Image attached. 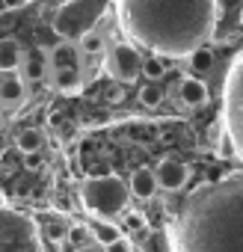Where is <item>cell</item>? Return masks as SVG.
<instances>
[{
  "mask_svg": "<svg viewBox=\"0 0 243 252\" xmlns=\"http://www.w3.org/2000/svg\"><path fill=\"white\" fill-rule=\"evenodd\" d=\"M122 222H125L128 231H146V217L140 211H125L122 214Z\"/></svg>",
  "mask_w": 243,
  "mask_h": 252,
  "instance_id": "cell-21",
  "label": "cell"
},
{
  "mask_svg": "<svg viewBox=\"0 0 243 252\" xmlns=\"http://www.w3.org/2000/svg\"><path fill=\"white\" fill-rule=\"evenodd\" d=\"M140 101H143V107L154 110V107H160V101H163V89H160L157 83H146V86L140 89Z\"/></svg>",
  "mask_w": 243,
  "mask_h": 252,
  "instance_id": "cell-19",
  "label": "cell"
},
{
  "mask_svg": "<svg viewBox=\"0 0 243 252\" xmlns=\"http://www.w3.org/2000/svg\"><path fill=\"white\" fill-rule=\"evenodd\" d=\"M157 190H160V187H157L154 169H149V166L134 169V175H131V181H128V193H131V196H137V199L149 202V199H154V193H157Z\"/></svg>",
  "mask_w": 243,
  "mask_h": 252,
  "instance_id": "cell-7",
  "label": "cell"
},
{
  "mask_svg": "<svg viewBox=\"0 0 243 252\" xmlns=\"http://www.w3.org/2000/svg\"><path fill=\"white\" fill-rule=\"evenodd\" d=\"M154 178H157V187H163V190H181V187L190 181V169H187L181 160L166 158V160L157 163Z\"/></svg>",
  "mask_w": 243,
  "mask_h": 252,
  "instance_id": "cell-6",
  "label": "cell"
},
{
  "mask_svg": "<svg viewBox=\"0 0 243 252\" xmlns=\"http://www.w3.org/2000/svg\"><path fill=\"white\" fill-rule=\"evenodd\" d=\"M51 86L62 95H74L83 89V68H51Z\"/></svg>",
  "mask_w": 243,
  "mask_h": 252,
  "instance_id": "cell-8",
  "label": "cell"
},
{
  "mask_svg": "<svg viewBox=\"0 0 243 252\" xmlns=\"http://www.w3.org/2000/svg\"><path fill=\"white\" fill-rule=\"evenodd\" d=\"M42 143H45V137H42L39 128H24V131L15 137V146H18L21 155H36V152L42 149Z\"/></svg>",
  "mask_w": 243,
  "mask_h": 252,
  "instance_id": "cell-15",
  "label": "cell"
},
{
  "mask_svg": "<svg viewBox=\"0 0 243 252\" xmlns=\"http://www.w3.org/2000/svg\"><path fill=\"white\" fill-rule=\"evenodd\" d=\"M110 6H113V0H65L54 12V33L62 42H77L86 33L98 30Z\"/></svg>",
  "mask_w": 243,
  "mask_h": 252,
  "instance_id": "cell-2",
  "label": "cell"
},
{
  "mask_svg": "<svg viewBox=\"0 0 243 252\" xmlns=\"http://www.w3.org/2000/svg\"><path fill=\"white\" fill-rule=\"evenodd\" d=\"M178 98H181V104L190 107V110L202 107V104L208 101V86H205V80H199V77H184V80L178 83Z\"/></svg>",
  "mask_w": 243,
  "mask_h": 252,
  "instance_id": "cell-9",
  "label": "cell"
},
{
  "mask_svg": "<svg viewBox=\"0 0 243 252\" xmlns=\"http://www.w3.org/2000/svg\"><path fill=\"white\" fill-rule=\"evenodd\" d=\"M74 45H77V51H80V63H83V60H95V63H98V57H104V51H107V36H104L101 30H92V33H86L83 39H77Z\"/></svg>",
  "mask_w": 243,
  "mask_h": 252,
  "instance_id": "cell-13",
  "label": "cell"
},
{
  "mask_svg": "<svg viewBox=\"0 0 243 252\" xmlns=\"http://www.w3.org/2000/svg\"><path fill=\"white\" fill-rule=\"evenodd\" d=\"M21 60H24V48L18 39L12 36L0 39V74H15V68H21Z\"/></svg>",
  "mask_w": 243,
  "mask_h": 252,
  "instance_id": "cell-10",
  "label": "cell"
},
{
  "mask_svg": "<svg viewBox=\"0 0 243 252\" xmlns=\"http://www.w3.org/2000/svg\"><path fill=\"white\" fill-rule=\"evenodd\" d=\"M190 68L193 71H211L213 68V54H211V48H196L193 54H190Z\"/></svg>",
  "mask_w": 243,
  "mask_h": 252,
  "instance_id": "cell-18",
  "label": "cell"
},
{
  "mask_svg": "<svg viewBox=\"0 0 243 252\" xmlns=\"http://www.w3.org/2000/svg\"><path fill=\"white\" fill-rule=\"evenodd\" d=\"M48 65L51 68H80V51L74 42H60L51 48L48 54Z\"/></svg>",
  "mask_w": 243,
  "mask_h": 252,
  "instance_id": "cell-11",
  "label": "cell"
},
{
  "mask_svg": "<svg viewBox=\"0 0 243 252\" xmlns=\"http://www.w3.org/2000/svg\"><path fill=\"white\" fill-rule=\"evenodd\" d=\"M27 95V86L18 74H0V104L3 107H15L21 104Z\"/></svg>",
  "mask_w": 243,
  "mask_h": 252,
  "instance_id": "cell-12",
  "label": "cell"
},
{
  "mask_svg": "<svg viewBox=\"0 0 243 252\" xmlns=\"http://www.w3.org/2000/svg\"><path fill=\"white\" fill-rule=\"evenodd\" d=\"M48 237H51L54 243H62V240H65V228H62V225H54V222H51V225H48Z\"/></svg>",
  "mask_w": 243,
  "mask_h": 252,
  "instance_id": "cell-23",
  "label": "cell"
},
{
  "mask_svg": "<svg viewBox=\"0 0 243 252\" xmlns=\"http://www.w3.org/2000/svg\"><path fill=\"white\" fill-rule=\"evenodd\" d=\"M89 231H92V237H95L101 246H107V243H113L116 237H122L119 225H116V222H110V220H98V222H95V228H89Z\"/></svg>",
  "mask_w": 243,
  "mask_h": 252,
  "instance_id": "cell-17",
  "label": "cell"
},
{
  "mask_svg": "<svg viewBox=\"0 0 243 252\" xmlns=\"http://www.w3.org/2000/svg\"><path fill=\"white\" fill-rule=\"evenodd\" d=\"M216 18V0H119L122 30L154 57H190L213 36Z\"/></svg>",
  "mask_w": 243,
  "mask_h": 252,
  "instance_id": "cell-1",
  "label": "cell"
},
{
  "mask_svg": "<svg viewBox=\"0 0 243 252\" xmlns=\"http://www.w3.org/2000/svg\"><path fill=\"white\" fill-rule=\"evenodd\" d=\"M104 252H134V246H131V240H128L125 234H122V237H116L113 243H107Z\"/></svg>",
  "mask_w": 243,
  "mask_h": 252,
  "instance_id": "cell-22",
  "label": "cell"
},
{
  "mask_svg": "<svg viewBox=\"0 0 243 252\" xmlns=\"http://www.w3.org/2000/svg\"><path fill=\"white\" fill-rule=\"evenodd\" d=\"M140 74H143L149 83H157V80L166 74V60H163V57H154V54L146 57L143 65H140Z\"/></svg>",
  "mask_w": 243,
  "mask_h": 252,
  "instance_id": "cell-16",
  "label": "cell"
},
{
  "mask_svg": "<svg viewBox=\"0 0 243 252\" xmlns=\"http://www.w3.org/2000/svg\"><path fill=\"white\" fill-rule=\"evenodd\" d=\"M89 237H92V231L86 228V225H71V228H65V243H71V246H86L89 243Z\"/></svg>",
  "mask_w": 243,
  "mask_h": 252,
  "instance_id": "cell-20",
  "label": "cell"
},
{
  "mask_svg": "<svg viewBox=\"0 0 243 252\" xmlns=\"http://www.w3.org/2000/svg\"><path fill=\"white\" fill-rule=\"evenodd\" d=\"M237 3H240V0H216L219 9H231V6H237Z\"/></svg>",
  "mask_w": 243,
  "mask_h": 252,
  "instance_id": "cell-24",
  "label": "cell"
},
{
  "mask_svg": "<svg viewBox=\"0 0 243 252\" xmlns=\"http://www.w3.org/2000/svg\"><path fill=\"white\" fill-rule=\"evenodd\" d=\"M77 252H101V249H98V246H92V243H86V246H80Z\"/></svg>",
  "mask_w": 243,
  "mask_h": 252,
  "instance_id": "cell-25",
  "label": "cell"
},
{
  "mask_svg": "<svg viewBox=\"0 0 243 252\" xmlns=\"http://www.w3.org/2000/svg\"><path fill=\"white\" fill-rule=\"evenodd\" d=\"M21 68H24V83H36L48 74V57L45 54H30L21 60Z\"/></svg>",
  "mask_w": 243,
  "mask_h": 252,
  "instance_id": "cell-14",
  "label": "cell"
},
{
  "mask_svg": "<svg viewBox=\"0 0 243 252\" xmlns=\"http://www.w3.org/2000/svg\"><path fill=\"white\" fill-rule=\"evenodd\" d=\"M80 202L86 211L98 214L101 220H113L128 211L131 193H128V184L119 175H98V178H86L80 184Z\"/></svg>",
  "mask_w": 243,
  "mask_h": 252,
  "instance_id": "cell-3",
  "label": "cell"
},
{
  "mask_svg": "<svg viewBox=\"0 0 243 252\" xmlns=\"http://www.w3.org/2000/svg\"><path fill=\"white\" fill-rule=\"evenodd\" d=\"M243 71H240V54L231 60L228 65V74H225V128H228V140L234 143V149L240 152V140H243V131H240V116H243Z\"/></svg>",
  "mask_w": 243,
  "mask_h": 252,
  "instance_id": "cell-4",
  "label": "cell"
},
{
  "mask_svg": "<svg viewBox=\"0 0 243 252\" xmlns=\"http://www.w3.org/2000/svg\"><path fill=\"white\" fill-rule=\"evenodd\" d=\"M3 205H6V196H3V193H0V208H3Z\"/></svg>",
  "mask_w": 243,
  "mask_h": 252,
  "instance_id": "cell-26",
  "label": "cell"
},
{
  "mask_svg": "<svg viewBox=\"0 0 243 252\" xmlns=\"http://www.w3.org/2000/svg\"><path fill=\"white\" fill-rule=\"evenodd\" d=\"M104 65H107V74L113 80H119V83H134L140 77L143 57H140V51L131 42H113L104 51Z\"/></svg>",
  "mask_w": 243,
  "mask_h": 252,
  "instance_id": "cell-5",
  "label": "cell"
}]
</instances>
